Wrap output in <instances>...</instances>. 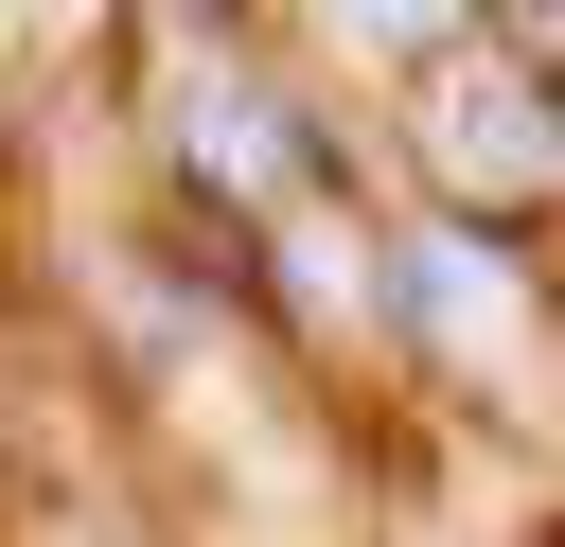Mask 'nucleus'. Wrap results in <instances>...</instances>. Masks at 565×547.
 Segmentation results:
<instances>
[{
  "label": "nucleus",
  "mask_w": 565,
  "mask_h": 547,
  "mask_svg": "<svg viewBox=\"0 0 565 547\" xmlns=\"http://www.w3.org/2000/svg\"><path fill=\"white\" fill-rule=\"evenodd\" d=\"M406 300H424V335H441L459 371H530V300H512V265H494V247L424 229V247H406Z\"/></svg>",
  "instance_id": "f03ea898"
},
{
  "label": "nucleus",
  "mask_w": 565,
  "mask_h": 547,
  "mask_svg": "<svg viewBox=\"0 0 565 547\" xmlns=\"http://www.w3.org/2000/svg\"><path fill=\"white\" fill-rule=\"evenodd\" d=\"M318 18H335L353 53H441V35H459V0H318Z\"/></svg>",
  "instance_id": "20e7f679"
},
{
  "label": "nucleus",
  "mask_w": 565,
  "mask_h": 547,
  "mask_svg": "<svg viewBox=\"0 0 565 547\" xmlns=\"http://www.w3.org/2000/svg\"><path fill=\"white\" fill-rule=\"evenodd\" d=\"M177 141H194V176H230V194H300V141H282V106H265L247 71H177Z\"/></svg>",
  "instance_id": "7ed1b4c3"
},
{
  "label": "nucleus",
  "mask_w": 565,
  "mask_h": 547,
  "mask_svg": "<svg viewBox=\"0 0 565 547\" xmlns=\"http://www.w3.org/2000/svg\"><path fill=\"white\" fill-rule=\"evenodd\" d=\"M424 159L459 176V194H565V88H530V71H441V106H424Z\"/></svg>",
  "instance_id": "f257e3e1"
}]
</instances>
